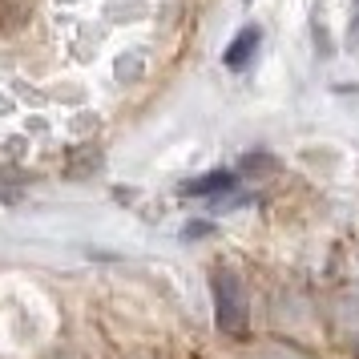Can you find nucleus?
<instances>
[{"label": "nucleus", "mask_w": 359, "mask_h": 359, "mask_svg": "<svg viewBox=\"0 0 359 359\" xmlns=\"http://www.w3.org/2000/svg\"><path fill=\"white\" fill-rule=\"evenodd\" d=\"M214 315H218V327L230 331V335H238L246 327V294H243V283L230 271L214 275Z\"/></svg>", "instance_id": "obj_1"}, {"label": "nucleus", "mask_w": 359, "mask_h": 359, "mask_svg": "<svg viewBox=\"0 0 359 359\" xmlns=\"http://www.w3.org/2000/svg\"><path fill=\"white\" fill-rule=\"evenodd\" d=\"M234 174L230 170H214V174H202V178H194V182H186L182 186V194L186 198H210V194H226V190H234Z\"/></svg>", "instance_id": "obj_2"}, {"label": "nucleus", "mask_w": 359, "mask_h": 359, "mask_svg": "<svg viewBox=\"0 0 359 359\" xmlns=\"http://www.w3.org/2000/svg\"><path fill=\"white\" fill-rule=\"evenodd\" d=\"M259 41H262L259 29H243V33L226 45V53H222V65H226V69H246V61L259 53Z\"/></svg>", "instance_id": "obj_3"}, {"label": "nucleus", "mask_w": 359, "mask_h": 359, "mask_svg": "<svg viewBox=\"0 0 359 359\" xmlns=\"http://www.w3.org/2000/svg\"><path fill=\"white\" fill-rule=\"evenodd\" d=\"M206 222H190V226H186V238H202V234H206Z\"/></svg>", "instance_id": "obj_4"}, {"label": "nucleus", "mask_w": 359, "mask_h": 359, "mask_svg": "<svg viewBox=\"0 0 359 359\" xmlns=\"http://www.w3.org/2000/svg\"><path fill=\"white\" fill-rule=\"evenodd\" d=\"M351 41L359 45V0H355V13H351Z\"/></svg>", "instance_id": "obj_5"}]
</instances>
